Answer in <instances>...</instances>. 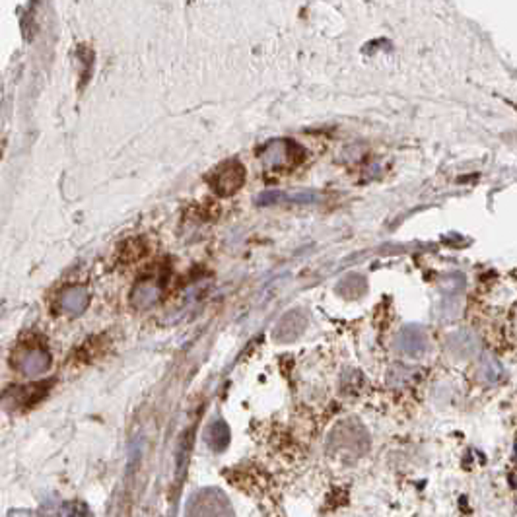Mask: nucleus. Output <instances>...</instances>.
I'll return each mask as SVG.
<instances>
[{"label":"nucleus","instance_id":"nucleus-1","mask_svg":"<svg viewBox=\"0 0 517 517\" xmlns=\"http://www.w3.org/2000/svg\"><path fill=\"white\" fill-rule=\"evenodd\" d=\"M185 517H234V511L222 490L203 488L189 498Z\"/></svg>","mask_w":517,"mask_h":517},{"label":"nucleus","instance_id":"nucleus-2","mask_svg":"<svg viewBox=\"0 0 517 517\" xmlns=\"http://www.w3.org/2000/svg\"><path fill=\"white\" fill-rule=\"evenodd\" d=\"M51 387H53V379L25 385H12V387H8L6 391L0 395V405L6 408V410H25V408H32L47 397Z\"/></svg>","mask_w":517,"mask_h":517},{"label":"nucleus","instance_id":"nucleus-3","mask_svg":"<svg viewBox=\"0 0 517 517\" xmlns=\"http://www.w3.org/2000/svg\"><path fill=\"white\" fill-rule=\"evenodd\" d=\"M302 148L288 138H275L261 152V162L267 170H288L302 162Z\"/></svg>","mask_w":517,"mask_h":517},{"label":"nucleus","instance_id":"nucleus-4","mask_svg":"<svg viewBox=\"0 0 517 517\" xmlns=\"http://www.w3.org/2000/svg\"><path fill=\"white\" fill-rule=\"evenodd\" d=\"M243 181H245V170L237 160H227L208 175L212 191L220 196L234 195L237 189H242Z\"/></svg>","mask_w":517,"mask_h":517},{"label":"nucleus","instance_id":"nucleus-5","mask_svg":"<svg viewBox=\"0 0 517 517\" xmlns=\"http://www.w3.org/2000/svg\"><path fill=\"white\" fill-rule=\"evenodd\" d=\"M162 286H164V280H162L160 276H148V278L141 280V283L134 286L133 290L134 307H138V309H148L150 306H154L158 299H160Z\"/></svg>","mask_w":517,"mask_h":517},{"label":"nucleus","instance_id":"nucleus-6","mask_svg":"<svg viewBox=\"0 0 517 517\" xmlns=\"http://www.w3.org/2000/svg\"><path fill=\"white\" fill-rule=\"evenodd\" d=\"M90 306V294L84 286H69L61 294V309L69 315L84 314Z\"/></svg>","mask_w":517,"mask_h":517},{"label":"nucleus","instance_id":"nucleus-7","mask_svg":"<svg viewBox=\"0 0 517 517\" xmlns=\"http://www.w3.org/2000/svg\"><path fill=\"white\" fill-rule=\"evenodd\" d=\"M49 362H51L49 354L40 346H33L30 350H25L24 356L20 358V369L25 376L37 377L45 374V369L49 368Z\"/></svg>","mask_w":517,"mask_h":517},{"label":"nucleus","instance_id":"nucleus-8","mask_svg":"<svg viewBox=\"0 0 517 517\" xmlns=\"http://www.w3.org/2000/svg\"><path fill=\"white\" fill-rule=\"evenodd\" d=\"M204 441L210 446L212 451H224L230 444V428H227L226 422L222 420H216L212 422L206 432H204Z\"/></svg>","mask_w":517,"mask_h":517},{"label":"nucleus","instance_id":"nucleus-9","mask_svg":"<svg viewBox=\"0 0 517 517\" xmlns=\"http://www.w3.org/2000/svg\"><path fill=\"white\" fill-rule=\"evenodd\" d=\"M299 329H302V325H299V314L292 311V314L286 315L283 321L276 325L275 337L278 340L286 343V340H292L294 337H298Z\"/></svg>","mask_w":517,"mask_h":517},{"label":"nucleus","instance_id":"nucleus-10","mask_svg":"<svg viewBox=\"0 0 517 517\" xmlns=\"http://www.w3.org/2000/svg\"><path fill=\"white\" fill-rule=\"evenodd\" d=\"M59 517H94L92 511L88 508L84 501L72 500V501H64L61 506V511H59Z\"/></svg>","mask_w":517,"mask_h":517}]
</instances>
